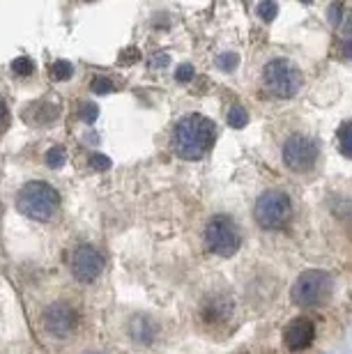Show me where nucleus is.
<instances>
[{"label":"nucleus","instance_id":"1","mask_svg":"<svg viewBox=\"0 0 352 354\" xmlns=\"http://www.w3.org/2000/svg\"><path fill=\"white\" fill-rule=\"evenodd\" d=\"M216 140V127L205 115H185L175 124L171 147L180 159L196 161L205 157Z\"/></svg>","mask_w":352,"mask_h":354},{"label":"nucleus","instance_id":"2","mask_svg":"<svg viewBox=\"0 0 352 354\" xmlns=\"http://www.w3.org/2000/svg\"><path fill=\"white\" fill-rule=\"evenodd\" d=\"M17 207L33 221H51L60 209V194L46 182H28L17 196Z\"/></svg>","mask_w":352,"mask_h":354},{"label":"nucleus","instance_id":"3","mask_svg":"<svg viewBox=\"0 0 352 354\" xmlns=\"http://www.w3.org/2000/svg\"><path fill=\"white\" fill-rule=\"evenodd\" d=\"M253 214H256V221L260 228L281 230V228H286L293 218V201L284 191H277V189L265 191L256 201Z\"/></svg>","mask_w":352,"mask_h":354},{"label":"nucleus","instance_id":"4","mask_svg":"<svg viewBox=\"0 0 352 354\" xmlns=\"http://www.w3.org/2000/svg\"><path fill=\"white\" fill-rule=\"evenodd\" d=\"M332 288H334V281L327 272H322V269H308V272H304L295 281L290 295L297 306L315 308V306H322V304L329 299Z\"/></svg>","mask_w":352,"mask_h":354},{"label":"nucleus","instance_id":"5","mask_svg":"<svg viewBox=\"0 0 352 354\" xmlns=\"http://www.w3.org/2000/svg\"><path fill=\"white\" fill-rule=\"evenodd\" d=\"M205 246L210 253H214L216 258H230L235 256L239 244H242V232L235 225L233 218L228 216H214L210 218L205 225Z\"/></svg>","mask_w":352,"mask_h":354},{"label":"nucleus","instance_id":"6","mask_svg":"<svg viewBox=\"0 0 352 354\" xmlns=\"http://www.w3.org/2000/svg\"><path fill=\"white\" fill-rule=\"evenodd\" d=\"M263 86L274 97H293L302 88V74L290 60H270L263 69Z\"/></svg>","mask_w":352,"mask_h":354},{"label":"nucleus","instance_id":"7","mask_svg":"<svg viewBox=\"0 0 352 354\" xmlns=\"http://www.w3.org/2000/svg\"><path fill=\"white\" fill-rule=\"evenodd\" d=\"M318 161V145L304 133H293L284 143V164L293 173H308Z\"/></svg>","mask_w":352,"mask_h":354},{"label":"nucleus","instance_id":"8","mask_svg":"<svg viewBox=\"0 0 352 354\" xmlns=\"http://www.w3.org/2000/svg\"><path fill=\"white\" fill-rule=\"evenodd\" d=\"M79 313H76L74 306H69L67 301H53L51 306L44 308V315H41V324L44 329L51 334L53 338H65L74 336L76 329H79Z\"/></svg>","mask_w":352,"mask_h":354},{"label":"nucleus","instance_id":"9","mask_svg":"<svg viewBox=\"0 0 352 354\" xmlns=\"http://www.w3.org/2000/svg\"><path fill=\"white\" fill-rule=\"evenodd\" d=\"M69 267H72L74 279L79 283H93L97 276L104 272V256L95 249V246L81 244L74 249Z\"/></svg>","mask_w":352,"mask_h":354},{"label":"nucleus","instance_id":"10","mask_svg":"<svg viewBox=\"0 0 352 354\" xmlns=\"http://www.w3.org/2000/svg\"><path fill=\"white\" fill-rule=\"evenodd\" d=\"M313 336H315V327L308 317H297V320H293L284 329V343L293 352L306 350L313 343Z\"/></svg>","mask_w":352,"mask_h":354},{"label":"nucleus","instance_id":"11","mask_svg":"<svg viewBox=\"0 0 352 354\" xmlns=\"http://www.w3.org/2000/svg\"><path fill=\"white\" fill-rule=\"evenodd\" d=\"M129 334L136 343L150 345L157 338V324H154L147 315H136L129 322Z\"/></svg>","mask_w":352,"mask_h":354},{"label":"nucleus","instance_id":"12","mask_svg":"<svg viewBox=\"0 0 352 354\" xmlns=\"http://www.w3.org/2000/svg\"><path fill=\"white\" fill-rule=\"evenodd\" d=\"M30 111H33V122L35 124H51L53 120H58V115H60L58 106L51 104L48 99H39V102H35L30 106Z\"/></svg>","mask_w":352,"mask_h":354},{"label":"nucleus","instance_id":"13","mask_svg":"<svg viewBox=\"0 0 352 354\" xmlns=\"http://www.w3.org/2000/svg\"><path fill=\"white\" fill-rule=\"evenodd\" d=\"M48 76L53 81H69L74 76V65L69 60H55L48 65Z\"/></svg>","mask_w":352,"mask_h":354},{"label":"nucleus","instance_id":"14","mask_svg":"<svg viewBox=\"0 0 352 354\" xmlns=\"http://www.w3.org/2000/svg\"><path fill=\"white\" fill-rule=\"evenodd\" d=\"M12 72L17 76H33L35 74V62L26 55H19L17 60L12 62Z\"/></svg>","mask_w":352,"mask_h":354},{"label":"nucleus","instance_id":"15","mask_svg":"<svg viewBox=\"0 0 352 354\" xmlns=\"http://www.w3.org/2000/svg\"><path fill=\"white\" fill-rule=\"evenodd\" d=\"M339 145H341V152L346 154L348 159H352V122L341 127V131H339Z\"/></svg>","mask_w":352,"mask_h":354},{"label":"nucleus","instance_id":"16","mask_svg":"<svg viewBox=\"0 0 352 354\" xmlns=\"http://www.w3.org/2000/svg\"><path fill=\"white\" fill-rule=\"evenodd\" d=\"M249 122V115H246V111L242 106H233V109L228 111V124L233 127V129H242Z\"/></svg>","mask_w":352,"mask_h":354},{"label":"nucleus","instance_id":"17","mask_svg":"<svg viewBox=\"0 0 352 354\" xmlns=\"http://www.w3.org/2000/svg\"><path fill=\"white\" fill-rule=\"evenodd\" d=\"M65 159H67V154L60 145H55L46 152V166L48 168H62L65 166Z\"/></svg>","mask_w":352,"mask_h":354},{"label":"nucleus","instance_id":"18","mask_svg":"<svg viewBox=\"0 0 352 354\" xmlns=\"http://www.w3.org/2000/svg\"><path fill=\"white\" fill-rule=\"evenodd\" d=\"M79 115H81L83 122L90 124V122H95L97 115H100V109H97V104H93V102H83L79 106Z\"/></svg>","mask_w":352,"mask_h":354},{"label":"nucleus","instance_id":"19","mask_svg":"<svg viewBox=\"0 0 352 354\" xmlns=\"http://www.w3.org/2000/svg\"><path fill=\"white\" fill-rule=\"evenodd\" d=\"M113 90V83L106 76H95L93 79V92H97V95H111Z\"/></svg>","mask_w":352,"mask_h":354},{"label":"nucleus","instance_id":"20","mask_svg":"<svg viewBox=\"0 0 352 354\" xmlns=\"http://www.w3.org/2000/svg\"><path fill=\"white\" fill-rule=\"evenodd\" d=\"M237 62H239V58L235 53H223L216 58V67L223 69V72H233V69L237 67Z\"/></svg>","mask_w":352,"mask_h":354},{"label":"nucleus","instance_id":"21","mask_svg":"<svg viewBox=\"0 0 352 354\" xmlns=\"http://www.w3.org/2000/svg\"><path fill=\"white\" fill-rule=\"evenodd\" d=\"M88 166L93 168V171H109V168H111V159L104 157V154H90Z\"/></svg>","mask_w":352,"mask_h":354},{"label":"nucleus","instance_id":"22","mask_svg":"<svg viewBox=\"0 0 352 354\" xmlns=\"http://www.w3.org/2000/svg\"><path fill=\"white\" fill-rule=\"evenodd\" d=\"M256 10H258V17L263 21H272L274 17H277L279 7H277V3H260Z\"/></svg>","mask_w":352,"mask_h":354},{"label":"nucleus","instance_id":"23","mask_svg":"<svg viewBox=\"0 0 352 354\" xmlns=\"http://www.w3.org/2000/svg\"><path fill=\"white\" fill-rule=\"evenodd\" d=\"M343 19H346V7L339 5V3L329 7V21H332L334 26H339Z\"/></svg>","mask_w":352,"mask_h":354},{"label":"nucleus","instance_id":"24","mask_svg":"<svg viewBox=\"0 0 352 354\" xmlns=\"http://www.w3.org/2000/svg\"><path fill=\"white\" fill-rule=\"evenodd\" d=\"M175 79H178V81H192L194 79V67L192 65L178 67V72H175Z\"/></svg>","mask_w":352,"mask_h":354},{"label":"nucleus","instance_id":"25","mask_svg":"<svg viewBox=\"0 0 352 354\" xmlns=\"http://www.w3.org/2000/svg\"><path fill=\"white\" fill-rule=\"evenodd\" d=\"M168 65V55L166 53H157L152 60V67H166Z\"/></svg>","mask_w":352,"mask_h":354},{"label":"nucleus","instance_id":"26","mask_svg":"<svg viewBox=\"0 0 352 354\" xmlns=\"http://www.w3.org/2000/svg\"><path fill=\"white\" fill-rule=\"evenodd\" d=\"M343 55L352 58V37H346V41H343Z\"/></svg>","mask_w":352,"mask_h":354},{"label":"nucleus","instance_id":"27","mask_svg":"<svg viewBox=\"0 0 352 354\" xmlns=\"http://www.w3.org/2000/svg\"><path fill=\"white\" fill-rule=\"evenodd\" d=\"M7 124V109H5V104H3V99H0V129Z\"/></svg>","mask_w":352,"mask_h":354},{"label":"nucleus","instance_id":"28","mask_svg":"<svg viewBox=\"0 0 352 354\" xmlns=\"http://www.w3.org/2000/svg\"><path fill=\"white\" fill-rule=\"evenodd\" d=\"M131 60H136V51H127L122 53V58H120V62H131Z\"/></svg>","mask_w":352,"mask_h":354},{"label":"nucleus","instance_id":"29","mask_svg":"<svg viewBox=\"0 0 352 354\" xmlns=\"http://www.w3.org/2000/svg\"><path fill=\"white\" fill-rule=\"evenodd\" d=\"M83 354H104V352H97V350H93V352H83Z\"/></svg>","mask_w":352,"mask_h":354}]
</instances>
